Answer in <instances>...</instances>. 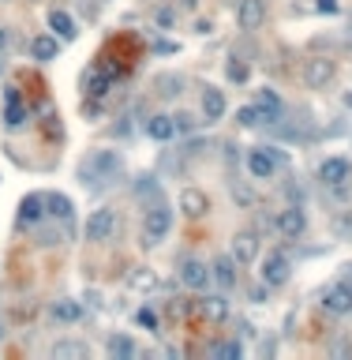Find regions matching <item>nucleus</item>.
<instances>
[{
  "label": "nucleus",
  "mask_w": 352,
  "mask_h": 360,
  "mask_svg": "<svg viewBox=\"0 0 352 360\" xmlns=\"http://www.w3.org/2000/svg\"><path fill=\"white\" fill-rule=\"evenodd\" d=\"M289 274H292V259H289V252H285V248H270L266 259L259 263V278H262V285H266V289H281V285L289 282Z\"/></svg>",
  "instance_id": "obj_1"
},
{
  "label": "nucleus",
  "mask_w": 352,
  "mask_h": 360,
  "mask_svg": "<svg viewBox=\"0 0 352 360\" xmlns=\"http://www.w3.org/2000/svg\"><path fill=\"white\" fill-rule=\"evenodd\" d=\"M116 169H120L116 150H94V154H86V162L79 165V177H83V184H101V180L116 177Z\"/></svg>",
  "instance_id": "obj_2"
},
{
  "label": "nucleus",
  "mask_w": 352,
  "mask_h": 360,
  "mask_svg": "<svg viewBox=\"0 0 352 360\" xmlns=\"http://www.w3.org/2000/svg\"><path fill=\"white\" fill-rule=\"evenodd\" d=\"M281 165H285V154L277 147H255V150H247V173H251L255 180H274Z\"/></svg>",
  "instance_id": "obj_3"
},
{
  "label": "nucleus",
  "mask_w": 352,
  "mask_h": 360,
  "mask_svg": "<svg viewBox=\"0 0 352 360\" xmlns=\"http://www.w3.org/2000/svg\"><path fill=\"white\" fill-rule=\"evenodd\" d=\"M173 229V211L165 203H150V211L142 214V244H162Z\"/></svg>",
  "instance_id": "obj_4"
},
{
  "label": "nucleus",
  "mask_w": 352,
  "mask_h": 360,
  "mask_svg": "<svg viewBox=\"0 0 352 360\" xmlns=\"http://www.w3.org/2000/svg\"><path fill=\"white\" fill-rule=\"evenodd\" d=\"M113 233H116V211L113 206H98V211L86 214V221H83L86 244H105Z\"/></svg>",
  "instance_id": "obj_5"
},
{
  "label": "nucleus",
  "mask_w": 352,
  "mask_h": 360,
  "mask_svg": "<svg viewBox=\"0 0 352 360\" xmlns=\"http://www.w3.org/2000/svg\"><path fill=\"white\" fill-rule=\"evenodd\" d=\"M318 180H323V188L345 195L349 184H352V162L349 158H326V162L318 165Z\"/></svg>",
  "instance_id": "obj_6"
},
{
  "label": "nucleus",
  "mask_w": 352,
  "mask_h": 360,
  "mask_svg": "<svg viewBox=\"0 0 352 360\" xmlns=\"http://www.w3.org/2000/svg\"><path fill=\"white\" fill-rule=\"evenodd\" d=\"M318 304H323L326 315H338V319L349 315V311H352V285L349 282H330L323 289V300H318Z\"/></svg>",
  "instance_id": "obj_7"
},
{
  "label": "nucleus",
  "mask_w": 352,
  "mask_h": 360,
  "mask_svg": "<svg viewBox=\"0 0 352 360\" xmlns=\"http://www.w3.org/2000/svg\"><path fill=\"white\" fill-rule=\"evenodd\" d=\"M334 75H338V64L330 57H311L303 64V83H307L311 91H326V86L334 83Z\"/></svg>",
  "instance_id": "obj_8"
},
{
  "label": "nucleus",
  "mask_w": 352,
  "mask_h": 360,
  "mask_svg": "<svg viewBox=\"0 0 352 360\" xmlns=\"http://www.w3.org/2000/svg\"><path fill=\"white\" fill-rule=\"evenodd\" d=\"M266 23V0H236V27L259 30Z\"/></svg>",
  "instance_id": "obj_9"
},
{
  "label": "nucleus",
  "mask_w": 352,
  "mask_h": 360,
  "mask_svg": "<svg viewBox=\"0 0 352 360\" xmlns=\"http://www.w3.org/2000/svg\"><path fill=\"white\" fill-rule=\"evenodd\" d=\"M277 233H281L285 240H300L303 229H307V214H303V206H285L281 214H277Z\"/></svg>",
  "instance_id": "obj_10"
},
{
  "label": "nucleus",
  "mask_w": 352,
  "mask_h": 360,
  "mask_svg": "<svg viewBox=\"0 0 352 360\" xmlns=\"http://www.w3.org/2000/svg\"><path fill=\"white\" fill-rule=\"evenodd\" d=\"M233 259L240 267H251V263L259 259V233H255V229H244V233L233 237Z\"/></svg>",
  "instance_id": "obj_11"
},
{
  "label": "nucleus",
  "mask_w": 352,
  "mask_h": 360,
  "mask_svg": "<svg viewBox=\"0 0 352 360\" xmlns=\"http://www.w3.org/2000/svg\"><path fill=\"white\" fill-rule=\"evenodd\" d=\"M180 282L188 285V289H206V285L214 282V274H210V267H206V263L184 259V263H180Z\"/></svg>",
  "instance_id": "obj_12"
},
{
  "label": "nucleus",
  "mask_w": 352,
  "mask_h": 360,
  "mask_svg": "<svg viewBox=\"0 0 352 360\" xmlns=\"http://www.w3.org/2000/svg\"><path fill=\"white\" fill-rule=\"evenodd\" d=\"M225 113H229L225 91H218V86H206V91H203V120H206V124H218Z\"/></svg>",
  "instance_id": "obj_13"
},
{
  "label": "nucleus",
  "mask_w": 352,
  "mask_h": 360,
  "mask_svg": "<svg viewBox=\"0 0 352 360\" xmlns=\"http://www.w3.org/2000/svg\"><path fill=\"white\" fill-rule=\"evenodd\" d=\"M180 211H184V218H203L206 211H210V199H206V191H199V188H184L180 191Z\"/></svg>",
  "instance_id": "obj_14"
},
{
  "label": "nucleus",
  "mask_w": 352,
  "mask_h": 360,
  "mask_svg": "<svg viewBox=\"0 0 352 360\" xmlns=\"http://www.w3.org/2000/svg\"><path fill=\"white\" fill-rule=\"evenodd\" d=\"M30 57L42 60V64L57 60V57H60V38H57V34H38V38H30Z\"/></svg>",
  "instance_id": "obj_15"
},
{
  "label": "nucleus",
  "mask_w": 352,
  "mask_h": 360,
  "mask_svg": "<svg viewBox=\"0 0 352 360\" xmlns=\"http://www.w3.org/2000/svg\"><path fill=\"white\" fill-rule=\"evenodd\" d=\"M236 267H240V263L233 259V252H229V255H218V259H214V267H210L214 282H218L221 289H233V285H236Z\"/></svg>",
  "instance_id": "obj_16"
},
{
  "label": "nucleus",
  "mask_w": 352,
  "mask_h": 360,
  "mask_svg": "<svg viewBox=\"0 0 352 360\" xmlns=\"http://www.w3.org/2000/svg\"><path fill=\"white\" fill-rule=\"evenodd\" d=\"M142 132L150 135L154 143H169L173 135H176V124H173V117H165V113H158V117H147V124H142Z\"/></svg>",
  "instance_id": "obj_17"
},
{
  "label": "nucleus",
  "mask_w": 352,
  "mask_h": 360,
  "mask_svg": "<svg viewBox=\"0 0 352 360\" xmlns=\"http://www.w3.org/2000/svg\"><path fill=\"white\" fill-rule=\"evenodd\" d=\"M199 311H203V319H210V323H225L229 319V300L221 297V293H210V297L199 300Z\"/></svg>",
  "instance_id": "obj_18"
},
{
  "label": "nucleus",
  "mask_w": 352,
  "mask_h": 360,
  "mask_svg": "<svg viewBox=\"0 0 352 360\" xmlns=\"http://www.w3.org/2000/svg\"><path fill=\"white\" fill-rule=\"evenodd\" d=\"M49 30L60 38V42H71V38L79 34V30H75V19H71L64 8H53V12H49Z\"/></svg>",
  "instance_id": "obj_19"
},
{
  "label": "nucleus",
  "mask_w": 352,
  "mask_h": 360,
  "mask_svg": "<svg viewBox=\"0 0 352 360\" xmlns=\"http://www.w3.org/2000/svg\"><path fill=\"white\" fill-rule=\"evenodd\" d=\"M42 206H45V199L42 195H27L19 203V214H15V221H19V226H38V221H42Z\"/></svg>",
  "instance_id": "obj_20"
},
{
  "label": "nucleus",
  "mask_w": 352,
  "mask_h": 360,
  "mask_svg": "<svg viewBox=\"0 0 352 360\" xmlns=\"http://www.w3.org/2000/svg\"><path fill=\"white\" fill-rule=\"evenodd\" d=\"M53 319H57V323H79V319H83V304L79 300H71V297H60V300H53Z\"/></svg>",
  "instance_id": "obj_21"
},
{
  "label": "nucleus",
  "mask_w": 352,
  "mask_h": 360,
  "mask_svg": "<svg viewBox=\"0 0 352 360\" xmlns=\"http://www.w3.org/2000/svg\"><path fill=\"white\" fill-rule=\"evenodd\" d=\"M262 120H270V117H266V109H262L259 101H255V106L236 109V124H240V128H259Z\"/></svg>",
  "instance_id": "obj_22"
},
{
  "label": "nucleus",
  "mask_w": 352,
  "mask_h": 360,
  "mask_svg": "<svg viewBox=\"0 0 352 360\" xmlns=\"http://www.w3.org/2000/svg\"><path fill=\"white\" fill-rule=\"evenodd\" d=\"M135 195H139V199H150V203H162L158 177H139V184H135Z\"/></svg>",
  "instance_id": "obj_23"
},
{
  "label": "nucleus",
  "mask_w": 352,
  "mask_h": 360,
  "mask_svg": "<svg viewBox=\"0 0 352 360\" xmlns=\"http://www.w3.org/2000/svg\"><path fill=\"white\" fill-rule=\"evenodd\" d=\"M259 106L266 109V117L274 120L277 113H281V98H277V91H270V86H262L259 91Z\"/></svg>",
  "instance_id": "obj_24"
},
{
  "label": "nucleus",
  "mask_w": 352,
  "mask_h": 360,
  "mask_svg": "<svg viewBox=\"0 0 352 360\" xmlns=\"http://www.w3.org/2000/svg\"><path fill=\"white\" fill-rule=\"evenodd\" d=\"M109 353L113 357H135V341L124 338V334H113V338H109Z\"/></svg>",
  "instance_id": "obj_25"
},
{
  "label": "nucleus",
  "mask_w": 352,
  "mask_h": 360,
  "mask_svg": "<svg viewBox=\"0 0 352 360\" xmlns=\"http://www.w3.org/2000/svg\"><path fill=\"white\" fill-rule=\"evenodd\" d=\"M8 128H19L23 124V120H27V109H23L19 106V98H15V94H8Z\"/></svg>",
  "instance_id": "obj_26"
},
{
  "label": "nucleus",
  "mask_w": 352,
  "mask_h": 360,
  "mask_svg": "<svg viewBox=\"0 0 352 360\" xmlns=\"http://www.w3.org/2000/svg\"><path fill=\"white\" fill-rule=\"evenodd\" d=\"M53 357H86V346L83 341H57V346H53Z\"/></svg>",
  "instance_id": "obj_27"
},
{
  "label": "nucleus",
  "mask_w": 352,
  "mask_h": 360,
  "mask_svg": "<svg viewBox=\"0 0 352 360\" xmlns=\"http://www.w3.org/2000/svg\"><path fill=\"white\" fill-rule=\"evenodd\" d=\"M45 203H49V214H57V218H71V199L68 195H49Z\"/></svg>",
  "instance_id": "obj_28"
},
{
  "label": "nucleus",
  "mask_w": 352,
  "mask_h": 360,
  "mask_svg": "<svg viewBox=\"0 0 352 360\" xmlns=\"http://www.w3.org/2000/svg\"><path fill=\"white\" fill-rule=\"evenodd\" d=\"M109 83H113L109 75L94 71V75H90V98H105V94H109Z\"/></svg>",
  "instance_id": "obj_29"
},
{
  "label": "nucleus",
  "mask_w": 352,
  "mask_h": 360,
  "mask_svg": "<svg viewBox=\"0 0 352 360\" xmlns=\"http://www.w3.org/2000/svg\"><path fill=\"white\" fill-rule=\"evenodd\" d=\"M225 75L233 79V83H244V79H247V64L233 57V60H229V68H225Z\"/></svg>",
  "instance_id": "obj_30"
},
{
  "label": "nucleus",
  "mask_w": 352,
  "mask_h": 360,
  "mask_svg": "<svg viewBox=\"0 0 352 360\" xmlns=\"http://www.w3.org/2000/svg\"><path fill=\"white\" fill-rule=\"evenodd\" d=\"M131 285H135V289H154L158 278L150 274V270H139V274H131Z\"/></svg>",
  "instance_id": "obj_31"
},
{
  "label": "nucleus",
  "mask_w": 352,
  "mask_h": 360,
  "mask_svg": "<svg viewBox=\"0 0 352 360\" xmlns=\"http://www.w3.org/2000/svg\"><path fill=\"white\" fill-rule=\"evenodd\" d=\"M214 357H221V360H240V341H225V346H218V349H214Z\"/></svg>",
  "instance_id": "obj_32"
},
{
  "label": "nucleus",
  "mask_w": 352,
  "mask_h": 360,
  "mask_svg": "<svg viewBox=\"0 0 352 360\" xmlns=\"http://www.w3.org/2000/svg\"><path fill=\"white\" fill-rule=\"evenodd\" d=\"M135 319H139V323L147 326V331H158V315H154L150 308H139V315H135Z\"/></svg>",
  "instance_id": "obj_33"
},
{
  "label": "nucleus",
  "mask_w": 352,
  "mask_h": 360,
  "mask_svg": "<svg viewBox=\"0 0 352 360\" xmlns=\"http://www.w3.org/2000/svg\"><path fill=\"white\" fill-rule=\"evenodd\" d=\"M173 124H176V132H191V128H195V117H188V113H176V117H173Z\"/></svg>",
  "instance_id": "obj_34"
},
{
  "label": "nucleus",
  "mask_w": 352,
  "mask_h": 360,
  "mask_svg": "<svg viewBox=\"0 0 352 360\" xmlns=\"http://www.w3.org/2000/svg\"><path fill=\"white\" fill-rule=\"evenodd\" d=\"M338 8H341L338 0H318V12H330V15H334V12H338Z\"/></svg>",
  "instance_id": "obj_35"
},
{
  "label": "nucleus",
  "mask_w": 352,
  "mask_h": 360,
  "mask_svg": "<svg viewBox=\"0 0 352 360\" xmlns=\"http://www.w3.org/2000/svg\"><path fill=\"white\" fill-rule=\"evenodd\" d=\"M4 49H8V30L0 27V53H4Z\"/></svg>",
  "instance_id": "obj_36"
}]
</instances>
